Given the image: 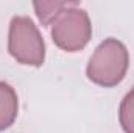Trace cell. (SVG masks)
<instances>
[{
    "label": "cell",
    "mask_w": 134,
    "mask_h": 133,
    "mask_svg": "<svg viewBox=\"0 0 134 133\" xmlns=\"http://www.w3.org/2000/svg\"><path fill=\"white\" fill-rule=\"evenodd\" d=\"M130 66V55L128 49L119 39L109 38L104 39L95 49L94 55L91 57L86 74L91 81L104 88H112L119 85Z\"/></svg>",
    "instance_id": "6da1fadb"
},
{
    "label": "cell",
    "mask_w": 134,
    "mask_h": 133,
    "mask_svg": "<svg viewBox=\"0 0 134 133\" xmlns=\"http://www.w3.org/2000/svg\"><path fill=\"white\" fill-rule=\"evenodd\" d=\"M8 50L11 57L28 66H41L45 60V44L34 22L27 16H14L9 24Z\"/></svg>",
    "instance_id": "7a4b0ae2"
},
{
    "label": "cell",
    "mask_w": 134,
    "mask_h": 133,
    "mask_svg": "<svg viewBox=\"0 0 134 133\" xmlns=\"http://www.w3.org/2000/svg\"><path fill=\"white\" fill-rule=\"evenodd\" d=\"M92 36V25L87 13L76 3L66 8L52 22V38L66 52H78L86 47Z\"/></svg>",
    "instance_id": "3957f363"
},
{
    "label": "cell",
    "mask_w": 134,
    "mask_h": 133,
    "mask_svg": "<svg viewBox=\"0 0 134 133\" xmlns=\"http://www.w3.org/2000/svg\"><path fill=\"white\" fill-rule=\"evenodd\" d=\"M17 111H19V100L16 91L8 83L0 81V130H5L9 125H13Z\"/></svg>",
    "instance_id": "277c9868"
},
{
    "label": "cell",
    "mask_w": 134,
    "mask_h": 133,
    "mask_svg": "<svg viewBox=\"0 0 134 133\" xmlns=\"http://www.w3.org/2000/svg\"><path fill=\"white\" fill-rule=\"evenodd\" d=\"M73 3L75 2H36L33 6L42 25H52V22Z\"/></svg>",
    "instance_id": "5b68a950"
},
{
    "label": "cell",
    "mask_w": 134,
    "mask_h": 133,
    "mask_svg": "<svg viewBox=\"0 0 134 133\" xmlns=\"http://www.w3.org/2000/svg\"><path fill=\"white\" fill-rule=\"evenodd\" d=\"M119 119L125 133H134V88L123 97L120 103Z\"/></svg>",
    "instance_id": "8992f818"
}]
</instances>
